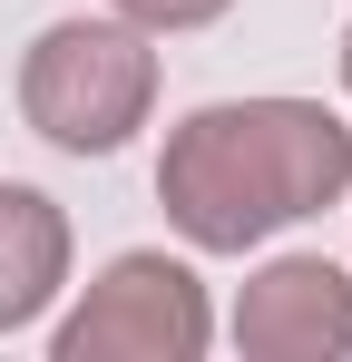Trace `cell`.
Masks as SVG:
<instances>
[{
  "instance_id": "cell-1",
  "label": "cell",
  "mask_w": 352,
  "mask_h": 362,
  "mask_svg": "<svg viewBox=\"0 0 352 362\" xmlns=\"http://www.w3.org/2000/svg\"><path fill=\"white\" fill-rule=\"evenodd\" d=\"M352 127L323 98H216L167 127L157 206L196 255H245L303 216L343 206Z\"/></svg>"
},
{
  "instance_id": "cell-2",
  "label": "cell",
  "mask_w": 352,
  "mask_h": 362,
  "mask_svg": "<svg viewBox=\"0 0 352 362\" xmlns=\"http://www.w3.org/2000/svg\"><path fill=\"white\" fill-rule=\"evenodd\" d=\"M157 108V49L137 20H49L20 59V118L59 157H117Z\"/></svg>"
},
{
  "instance_id": "cell-3",
  "label": "cell",
  "mask_w": 352,
  "mask_h": 362,
  "mask_svg": "<svg viewBox=\"0 0 352 362\" xmlns=\"http://www.w3.org/2000/svg\"><path fill=\"white\" fill-rule=\"evenodd\" d=\"M206 333H216V313H206L196 264L137 245L78 294V313L49 333V353L59 362H196Z\"/></svg>"
},
{
  "instance_id": "cell-4",
  "label": "cell",
  "mask_w": 352,
  "mask_h": 362,
  "mask_svg": "<svg viewBox=\"0 0 352 362\" xmlns=\"http://www.w3.org/2000/svg\"><path fill=\"white\" fill-rule=\"evenodd\" d=\"M235 353L254 362H343L352 353V274L333 255H274L235 294Z\"/></svg>"
},
{
  "instance_id": "cell-5",
  "label": "cell",
  "mask_w": 352,
  "mask_h": 362,
  "mask_svg": "<svg viewBox=\"0 0 352 362\" xmlns=\"http://www.w3.org/2000/svg\"><path fill=\"white\" fill-rule=\"evenodd\" d=\"M69 284V216L40 186H0V333L40 323Z\"/></svg>"
},
{
  "instance_id": "cell-6",
  "label": "cell",
  "mask_w": 352,
  "mask_h": 362,
  "mask_svg": "<svg viewBox=\"0 0 352 362\" xmlns=\"http://www.w3.org/2000/svg\"><path fill=\"white\" fill-rule=\"evenodd\" d=\"M117 20H137V30H206V20H225L235 0H108Z\"/></svg>"
},
{
  "instance_id": "cell-7",
  "label": "cell",
  "mask_w": 352,
  "mask_h": 362,
  "mask_svg": "<svg viewBox=\"0 0 352 362\" xmlns=\"http://www.w3.org/2000/svg\"><path fill=\"white\" fill-rule=\"evenodd\" d=\"M343 88H352V20H343Z\"/></svg>"
}]
</instances>
